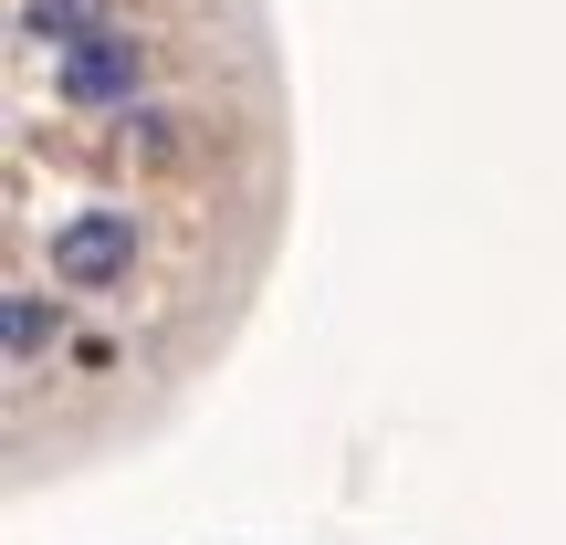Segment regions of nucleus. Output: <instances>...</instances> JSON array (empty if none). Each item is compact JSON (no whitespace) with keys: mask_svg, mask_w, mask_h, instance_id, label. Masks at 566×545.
<instances>
[{"mask_svg":"<svg viewBox=\"0 0 566 545\" xmlns=\"http://www.w3.org/2000/svg\"><path fill=\"white\" fill-rule=\"evenodd\" d=\"M63 336H74V294L11 273V378H42V357H53Z\"/></svg>","mask_w":566,"mask_h":545,"instance_id":"1","label":"nucleus"}]
</instances>
